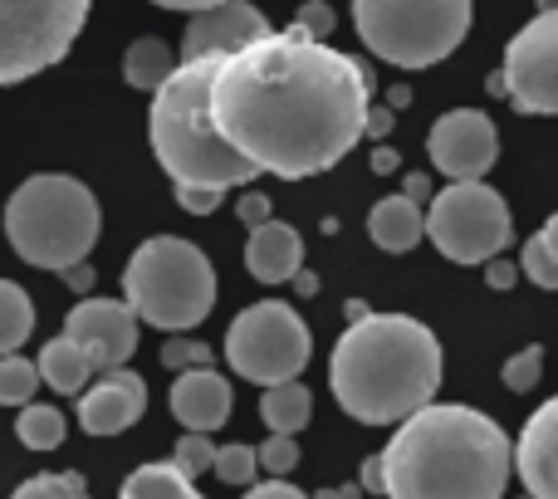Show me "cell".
<instances>
[{"instance_id": "obj_1", "label": "cell", "mask_w": 558, "mask_h": 499, "mask_svg": "<svg viewBox=\"0 0 558 499\" xmlns=\"http://www.w3.org/2000/svg\"><path fill=\"white\" fill-rule=\"evenodd\" d=\"M373 78L328 39L279 29L226 54L216 78V127L265 177L304 182L338 167L367 133Z\"/></svg>"}, {"instance_id": "obj_2", "label": "cell", "mask_w": 558, "mask_h": 499, "mask_svg": "<svg viewBox=\"0 0 558 499\" xmlns=\"http://www.w3.org/2000/svg\"><path fill=\"white\" fill-rule=\"evenodd\" d=\"M510 461L500 422L461 402H432L387 441V499H500Z\"/></svg>"}, {"instance_id": "obj_3", "label": "cell", "mask_w": 558, "mask_h": 499, "mask_svg": "<svg viewBox=\"0 0 558 499\" xmlns=\"http://www.w3.org/2000/svg\"><path fill=\"white\" fill-rule=\"evenodd\" d=\"M338 406L363 426H402L436 402L441 343L412 314H367L343 328L328 357Z\"/></svg>"}, {"instance_id": "obj_4", "label": "cell", "mask_w": 558, "mask_h": 499, "mask_svg": "<svg viewBox=\"0 0 558 499\" xmlns=\"http://www.w3.org/2000/svg\"><path fill=\"white\" fill-rule=\"evenodd\" d=\"M221 54L211 59H182L172 78L153 94L147 108V143L162 172L177 186H216L231 192L235 182L260 177L216 127V78H221Z\"/></svg>"}, {"instance_id": "obj_5", "label": "cell", "mask_w": 558, "mask_h": 499, "mask_svg": "<svg viewBox=\"0 0 558 499\" xmlns=\"http://www.w3.org/2000/svg\"><path fill=\"white\" fill-rule=\"evenodd\" d=\"M98 202L78 177L64 172H39L15 186L5 206V241L25 265L35 269H64L84 265L88 249L98 241Z\"/></svg>"}, {"instance_id": "obj_6", "label": "cell", "mask_w": 558, "mask_h": 499, "mask_svg": "<svg viewBox=\"0 0 558 499\" xmlns=\"http://www.w3.org/2000/svg\"><path fill=\"white\" fill-rule=\"evenodd\" d=\"M123 299L137 318L162 333H192L216 308V269L206 249L182 235H153L133 249L123 269Z\"/></svg>"}, {"instance_id": "obj_7", "label": "cell", "mask_w": 558, "mask_h": 499, "mask_svg": "<svg viewBox=\"0 0 558 499\" xmlns=\"http://www.w3.org/2000/svg\"><path fill=\"white\" fill-rule=\"evenodd\" d=\"M475 20V0H353L367 54L397 69H432L456 54Z\"/></svg>"}, {"instance_id": "obj_8", "label": "cell", "mask_w": 558, "mask_h": 499, "mask_svg": "<svg viewBox=\"0 0 558 499\" xmlns=\"http://www.w3.org/2000/svg\"><path fill=\"white\" fill-rule=\"evenodd\" d=\"M426 235L451 265H490L510 249L514 216L505 196L485 182H451L426 206Z\"/></svg>"}, {"instance_id": "obj_9", "label": "cell", "mask_w": 558, "mask_h": 499, "mask_svg": "<svg viewBox=\"0 0 558 499\" xmlns=\"http://www.w3.org/2000/svg\"><path fill=\"white\" fill-rule=\"evenodd\" d=\"M308 348H314V338H308L304 318L279 299H260L226 328V363L235 367V377L255 387L294 382L308 367Z\"/></svg>"}, {"instance_id": "obj_10", "label": "cell", "mask_w": 558, "mask_h": 499, "mask_svg": "<svg viewBox=\"0 0 558 499\" xmlns=\"http://www.w3.org/2000/svg\"><path fill=\"white\" fill-rule=\"evenodd\" d=\"M94 0H0V84L59 64L74 49Z\"/></svg>"}, {"instance_id": "obj_11", "label": "cell", "mask_w": 558, "mask_h": 499, "mask_svg": "<svg viewBox=\"0 0 558 499\" xmlns=\"http://www.w3.org/2000/svg\"><path fill=\"white\" fill-rule=\"evenodd\" d=\"M500 78H505V98L520 113L558 118V10L534 15L505 45Z\"/></svg>"}, {"instance_id": "obj_12", "label": "cell", "mask_w": 558, "mask_h": 499, "mask_svg": "<svg viewBox=\"0 0 558 499\" xmlns=\"http://www.w3.org/2000/svg\"><path fill=\"white\" fill-rule=\"evenodd\" d=\"M426 153H432L436 172L451 177V182H481L500 157V133L481 108H451V113L436 118Z\"/></svg>"}, {"instance_id": "obj_13", "label": "cell", "mask_w": 558, "mask_h": 499, "mask_svg": "<svg viewBox=\"0 0 558 499\" xmlns=\"http://www.w3.org/2000/svg\"><path fill=\"white\" fill-rule=\"evenodd\" d=\"M137 308L128 299H78L64 314V333L94 357L98 373H113L137 353Z\"/></svg>"}, {"instance_id": "obj_14", "label": "cell", "mask_w": 558, "mask_h": 499, "mask_svg": "<svg viewBox=\"0 0 558 499\" xmlns=\"http://www.w3.org/2000/svg\"><path fill=\"white\" fill-rule=\"evenodd\" d=\"M270 20H265L260 5H251V0H226V5L216 10H202V15H192V25H186L182 35V59H211V54H241V49L260 45V39H270Z\"/></svg>"}, {"instance_id": "obj_15", "label": "cell", "mask_w": 558, "mask_h": 499, "mask_svg": "<svg viewBox=\"0 0 558 499\" xmlns=\"http://www.w3.org/2000/svg\"><path fill=\"white\" fill-rule=\"evenodd\" d=\"M147 412V382L128 367H113V373H98V387H88L78 397V426L88 436H118L128 426H137Z\"/></svg>"}, {"instance_id": "obj_16", "label": "cell", "mask_w": 558, "mask_h": 499, "mask_svg": "<svg viewBox=\"0 0 558 499\" xmlns=\"http://www.w3.org/2000/svg\"><path fill=\"white\" fill-rule=\"evenodd\" d=\"M514 471L530 495L558 499V397L524 422L520 441H514Z\"/></svg>"}, {"instance_id": "obj_17", "label": "cell", "mask_w": 558, "mask_h": 499, "mask_svg": "<svg viewBox=\"0 0 558 499\" xmlns=\"http://www.w3.org/2000/svg\"><path fill=\"white\" fill-rule=\"evenodd\" d=\"M172 416L186 431L211 436L216 426L231 422V382H226L216 367H192V373H177L172 382Z\"/></svg>"}, {"instance_id": "obj_18", "label": "cell", "mask_w": 558, "mask_h": 499, "mask_svg": "<svg viewBox=\"0 0 558 499\" xmlns=\"http://www.w3.org/2000/svg\"><path fill=\"white\" fill-rule=\"evenodd\" d=\"M245 269L260 284H289V279H299V269H304V235L284 221L251 231V241H245Z\"/></svg>"}, {"instance_id": "obj_19", "label": "cell", "mask_w": 558, "mask_h": 499, "mask_svg": "<svg viewBox=\"0 0 558 499\" xmlns=\"http://www.w3.org/2000/svg\"><path fill=\"white\" fill-rule=\"evenodd\" d=\"M367 235H373L377 249L387 255H407L416 241L426 235V206L412 202V196H383V202L367 211Z\"/></svg>"}, {"instance_id": "obj_20", "label": "cell", "mask_w": 558, "mask_h": 499, "mask_svg": "<svg viewBox=\"0 0 558 499\" xmlns=\"http://www.w3.org/2000/svg\"><path fill=\"white\" fill-rule=\"evenodd\" d=\"M39 373H45V382L54 387L59 397H84L88 392V377L98 373L94 367V357L84 353V348L74 343L69 333H59V338H49L45 348H39Z\"/></svg>"}, {"instance_id": "obj_21", "label": "cell", "mask_w": 558, "mask_h": 499, "mask_svg": "<svg viewBox=\"0 0 558 499\" xmlns=\"http://www.w3.org/2000/svg\"><path fill=\"white\" fill-rule=\"evenodd\" d=\"M177 69H182V64H177V54L157 35L133 39V45H128V54H123V78L133 88H147V94H157V88H162Z\"/></svg>"}, {"instance_id": "obj_22", "label": "cell", "mask_w": 558, "mask_h": 499, "mask_svg": "<svg viewBox=\"0 0 558 499\" xmlns=\"http://www.w3.org/2000/svg\"><path fill=\"white\" fill-rule=\"evenodd\" d=\"M308 406H314V397H308V387L299 382H279V387H265L260 397V422L270 426V436H299L308 426Z\"/></svg>"}, {"instance_id": "obj_23", "label": "cell", "mask_w": 558, "mask_h": 499, "mask_svg": "<svg viewBox=\"0 0 558 499\" xmlns=\"http://www.w3.org/2000/svg\"><path fill=\"white\" fill-rule=\"evenodd\" d=\"M123 499H206V495H196L192 475H182L172 461H153L128 475Z\"/></svg>"}, {"instance_id": "obj_24", "label": "cell", "mask_w": 558, "mask_h": 499, "mask_svg": "<svg viewBox=\"0 0 558 499\" xmlns=\"http://www.w3.org/2000/svg\"><path fill=\"white\" fill-rule=\"evenodd\" d=\"M64 412L59 406H45V402H29L20 406V422H15V436L25 451H54V446H64Z\"/></svg>"}, {"instance_id": "obj_25", "label": "cell", "mask_w": 558, "mask_h": 499, "mask_svg": "<svg viewBox=\"0 0 558 499\" xmlns=\"http://www.w3.org/2000/svg\"><path fill=\"white\" fill-rule=\"evenodd\" d=\"M29 328H35V304L15 279H5L0 284V353H15L29 338Z\"/></svg>"}, {"instance_id": "obj_26", "label": "cell", "mask_w": 558, "mask_h": 499, "mask_svg": "<svg viewBox=\"0 0 558 499\" xmlns=\"http://www.w3.org/2000/svg\"><path fill=\"white\" fill-rule=\"evenodd\" d=\"M39 382H45V373H39V363H29V357L20 353H5V363H0V402L5 406H29L39 392Z\"/></svg>"}, {"instance_id": "obj_27", "label": "cell", "mask_w": 558, "mask_h": 499, "mask_svg": "<svg viewBox=\"0 0 558 499\" xmlns=\"http://www.w3.org/2000/svg\"><path fill=\"white\" fill-rule=\"evenodd\" d=\"M260 471H265V465H260V446L231 441V446H221V455H216V480H221V485H245V490H251Z\"/></svg>"}, {"instance_id": "obj_28", "label": "cell", "mask_w": 558, "mask_h": 499, "mask_svg": "<svg viewBox=\"0 0 558 499\" xmlns=\"http://www.w3.org/2000/svg\"><path fill=\"white\" fill-rule=\"evenodd\" d=\"M10 499H88V490L78 471H49V475H29Z\"/></svg>"}, {"instance_id": "obj_29", "label": "cell", "mask_w": 558, "mask_h": 499, "mask_svg": "<svg viewBox=\"0 0 558 499\" xmlns=\"http://www.w3.org/2000/svg\"><path fill=\"white\" fill-rule=\"evenodd\" d=\"M539 377H544V348L539 343H530V348H520V353L510 357V363L500 367V382L510 387V392H534L539 387Z\"/></svg>"}, {"instance_id": "obj_30", "label": "cell", "mask_w": 558, "mask_h": 499, "mask_svg": "<svg viewBox=\"0 0 558 499\" xmlns=\"http://www.w3.org/2000/svg\"><path fill=\"white\" fill-rule=\"evenodd\" d=\"M216 455H221V446H211L202 431H186L182 441L172 446V465L182 475H192V480L196 475H206V471H216Z\"/></svg>"}, {"instance_id": "obj_31", "label": "cell", "mask_w": 558, "mask_h": 499, "mask_svg": "<svg viewBox=\"0 0 558 499\" xmlns=\"http://www.w3.org/2000/svg\"><path fill=\"white\" fill-rule=\"evenodd\" d=\"M162 367L167 373H192V367H211V348L192 333H172L162 343Z\"/></svg>"}, {"instance_id": "obj_32", "label": "cell", "mask_w": 558, "mask_h": 499, "mask_svg": "<svg viewBox=\"0 0 558 499\" xmlns=\"http://www.w3.org/2000/svg\"><path fill=\"white\" fill-rule=\"evenodd\" d=\"M520 265H524V275H530L539 289H558V259L544 249L539 235H530V245L520 249Z\"/></svg>"}, {"instance_id": "obj_33", "label": "cell", "mask_w": 558, "mask_h": 499, "mask_svg": "<svg viewBox=\"0 0 558 499\" xmlns=\"http://www.w3.org/2000/svg\"><path fill=\"white\" fill-rule=\"evenodd\" d=\"M260 465H265V475L284 480V475L299 465V446H294V436H270V441L260 446Z\"/></svg>"}, {"instance_id": "obj_34", "label": "cell", "mask_w": 558, "mask_h": 499, "mask_svg": "<svg viewBox=\"0 0 558 499\" xmlns=\"http://www.w3.org/2000/svg\"><path fill=\"white\" fill-rule=\"evenodd\" d=\"M289 29H299V35H308V39H328V29H333V10H328L324 0H308V5L294 10V25Z\"/></svg>"}, {"instance_id": "obj_35", "label": "cell", "mask_w": 558, "mask_h": 499, "mask_svg": "<svg viewBox=\"0 0 558 499\" xmlns=\"http://www.w3.org/2000/svg\"><path fill=\"white\" fill-rule=\"evenodd\" d=\"M226 192H216V186H177V202H182V211L192 216H211L216 206H221Z\"/></svg>"}, {"instance_id": "obj_36", "label": "cell", "mask_w": 558, "mask_h": 499, "mask_svg": "<svg viewBox=\"0 0 558 499\" xmlns=\"http://www.w3.org/2000/svg\"><path fill=\"white\" fill-rule=\"evenodd\" d=\"M520 275H524V265H514L510 255H495L490 265H485V284L500 289V294H510V289L520 284Z\"/></svg>"}, {"instance_id": "obj_37", "label": "cell", "mask_w": 558, "mask_h": 499, "mask_svg": "<svg viewBox=\"0 0 558 499\" xmlns=\"http://www.w3.org/2000/svg\"><path fill=\"white\" fill-rule=\"evenodd\" d=\"M235 216H241L251 231H260V226H270L275 216H270V202H265L260 192H251V196H241V206H235Z\"/></svg>"}, {"instance_id": "obj_38", "label": "cell", "mask_w": 558, "mask_h": 499, "mask_svg": "<svg viewBox=\"0 0 558 499\" xmlns=\"http://www.w3.org/2000/svg\"><path fill=\"white\" fill-rule=\"evenodd\" d=\"M245 499H308L304 490H294V485H284V480H265V485H251V490H245Z\"/></svg>"}, {"instance_id": "obj_39", "label": "cell", "mask_w": 558, "mask_h": 499, "mask_svg": "<svg viewBox=\"0 0 558 499\" xmlns=\"http://www.w3.org/2000/svg\"><path fill=\"white\" fill-rule=\"evenodd\" d=\"M363 490H367V495H387V471H383V455H367V461H363Z\"/></svg>"}, {"instance_id": "obj_40", "label": "cell", "mask_w": 558, "mask_h": 499, "mask_svg": "<svg viewBox=\"0 0 558 499\" xmlns=\"http://www.w3.org/2000/svg\"><path fill=\"white\" fill-rule=\"evenodd\" d=\"M64 284L69 289H78V294H88V289H94V265H74V269H64Z\"/></svg>"}, {"instance_id": "obj_41", "label": "cell", "mask_w": 558, "mask_h": 499, "mask_svg": "<svg viewBox=\"0 0 558 499\" xmlns=\"http://www.w3.org/2000/svg\"><path fill=\"white\" fill-rule=\"evenodd\" d=\"M153 5H162V10H186V15H202V10H216V5H226V0H153Z\"/></svg>"}, {"instance_id": "obj_42", "label": "cell", "mask_w": 558, "mask_h": 499, "mask_svg": "<svg viewBox=\"0 0 558 499\" xmlns=\"http://www.w3.org/2000/svg\"><path fill=\"white\" fill-rule=\"evenodd\" d=\"M397 167H402V157H397V153H392V147H377V153H373V172L392 177V172H397Z\"/></svg>"}, {"instance_id": "obj_43", "label": "cell", "mask_w": 558, "mask_h": 499, "mask_svg": "<svg viewBox=\"0 0 558 499\" xmlns=\"http://www.w3.org/2000/svg\"><path fill=\"white\" fill-rule=\"evenodd\" d=\"M367 133L387 137V133H392V113H387V108H373V113H367Z\"/></svg>"}, {"instance_id": "obj_44", "label": "cell", "mask_w": 558, "mask_h": 499, "mask_svg": "<svg viewBox=\"0 0 558 499\" xmlns=\"http://www.w3.org/2000/svg\"><path fill=\"white\" fill-rule=\"evenodd\" d=\"M534 235H539V241H544V249H549V255L558 259V211H554L549 221H544V226H539V231H534Z\"/></svg>"}, {"instance_id": "obj_45", "label": "cell", "mask_w": 558, "mask_h": 499, "mask_svg": "<svg viewBox=\"0 0 558 499\" xmlns=\"http://www.w3.org/2000/svg\"><path fill=\"white\" fill-rule=\"evenodd\" d=\"M407 196H412V202H426V196H432V177H407Z\"/></svg>"}, {"instance_id": "obj_46", "label": "cell", "mask_w": 558, "mask_h": 499, "mask_svg": "<svg viewBox=\"0 0 558 499\" xmlns=\"http://www.w3.org/2000/svg\"><path fill=\"white\" fill-rule=\"evenodd\" d=\"M294 289H299V294H304V299H314V294H318V275H308V269H299Z\"/></svg>"}, {"instance_id": "obj_47", "label": "cell", "mask_w": 558, "mask_h": 499, "mask_svg": "<svg viewBox=\"0 0 558 499\" xmlns=\"http://www.w3.org/2000/svg\"><path fill=\"white\" fill-rule=\"evenodd\" d=\"M544 10H558V0H539V15H544Z\"/></svg>"}, {"instance_id": "obj_48", "label": "cell", "mask_w": 558, "mask_h": 499, "mask_svg": "<svg viewBox=\"0 0 558 499\" xmlns=\"http://www.w3.org/2000/svg\"><path fill=\"white\" fill-rule=\"evenodd\" d=\"M520 499H539V495H530V490H524V495H520Z\"/></svg>"}]
</instances>
